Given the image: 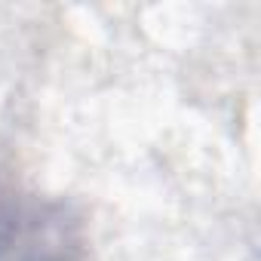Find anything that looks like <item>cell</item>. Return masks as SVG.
Returning <instances> with one entry per match:
<instances>
[{
	"mask_svg": "<svg viewBox=\"0 0 261 261\" xmlns=\"http://www.w3.org/2000/svg\"><path fill=\"white\" fill-rule=\"evenodd\" d=\"M86 221L68 203L0 175V261H86Z\"/></svg>",
	"mask_w": 261,
	"mask_h": 261,
	"instance_id": "6da1fadb",
	"label": "cell"
}]
</instances>
